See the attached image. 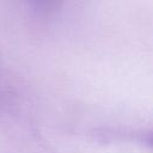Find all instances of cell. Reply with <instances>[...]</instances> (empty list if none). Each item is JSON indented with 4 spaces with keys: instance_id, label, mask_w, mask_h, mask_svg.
I'll use <instances>...</instances> for the list:
<instances>
[{
    "instance_id": "6da1fadb",
    "label": "cell",
    "mask_w": 153,
    "mask_h": 153,
    "mask_svg": "<svg viewBox=\"0 0 153 153\" xmlns=\"http://www.w3.org/2000/svg\"><path fill=\"white\" fill-rule=\"evenodd\" d=\"M32 1H35V2L38 4V5H48V4L54 2L55 0H32Z\"/></svg>"
}]
</instances>
